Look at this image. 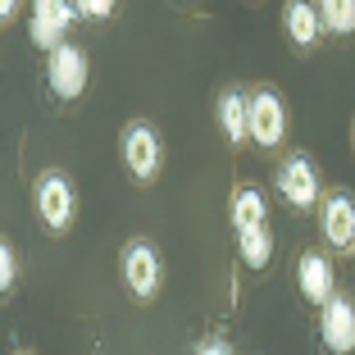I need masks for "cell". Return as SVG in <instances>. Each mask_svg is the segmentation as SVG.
Returning a JSON list of instances; mask_svg holds the SVG:
<instances>
[{"mask_svg":"<svg viewBox=\"0 0 355 355\" xmlns=\"http://www.w3.org/2000/svg\"><path fill=\"white\" fill-rule=\"evenodd\" d=\"M32 200H37V219H42L51 232H64L69 223H73V214H78L73 182H69L64 173H55V168L37 178V187H32Z\"/></svg>","mask_w":355,"mask_h":355,"instance_id":"6da1fadb","label":"cell"},{"mask_svg":"<svg viewBox=\"0 0 355 355\" xmlns=\"http://www.w3.org/2000/svg\"><path fill=\"white\" fill-rule=\"evenodd\" d=\"M119 269H123V287L137 301H150L164 282V264H159V251L150 241H128L123 255H119Z\"/></svg>","mask_w":355,"mask_h":355,"instance_id":"7a4b0ae2","label":"cell"},{"mask_svg":"<svg viewBox=\"0 0 355 355\" xmlns=\"http://www.w3.org/2000/svg\"><path fill=\"white\" fill-rule=\"evenodd\" d=\"M87 78H92V64H87V51L73 42H64L60 51H51L46 60V83H51L55 101H78L87 92Z\"/></svg>","mask_w":355,"mask_h":355,"instance_id":"3957f363","label":"cell"},{"mask_svg":"<svg viewBox=\"0 0 355 355\" xmlns=\"http://www.w3.org/2000/svg\"><path fill=\"white\" fill-rule=\"evenodd\" d=\"M246 114H251V141L264 150L282 146V137H287V105L273 87L264 92H251L246 96Z\"/></svg>","mask_w":355,"mask_h":355,"instance_id":"277c9868","label":"cell"},{"mask_svg":"<svg viewBox=\"0 0 355 355\" xmlns=\"http://www.w3.org/2000/svg\"><path fill=\"white\" fill-rule=\"evenodd\" d=\"M119 155H123V168L137 178V182H150L159 173V159H164V146L150 123H128L123 141H119Z\"/></svg>","mask_w":355,"mask_h":355,"instance_id":"5b68a950","label":"cell"},{"mask_svg":"<svg viewBox=\"0 0 355 355\" xmlns=\"http://www.w3.org/2000/svg\"><path fill=\"white\" fill-rule=\"evenodd\" d=\"M73 19H78V5H69V0H37L28 14V37L42 51H60L64 32H69Z\"/></svg>","mask_w":355,"mask_h":355,"instance_id":"8992f818","label":"cell"},{"mask_svg":"<svg viewBox=\"0 0 355 355\" xmlns=\"http://www.w3.org/2000/svg\"><path fill=\"white\" fill-rule=\"evenodd\" d=\"M278 196L287 200L292 209H310V205H319V168L310 164L305 155H292V159H282V168H278Z\"/></svg>","mask_w":355,"mask_h":355,"instance_id":"52a82bcc","label":"cell"},{"mask_svg":"<svg viewBox=\"0 0 355 355\" xmlns=\"http://www.w3.org/2000/svg\"><path fill=\"white\" fill-rule=\"evenodd\" d=\"M319 337H324L328 355H355V301L351 296H333L319 310Z\"/></svg>","mask_w":355,"mask_h":355,"instance_id":"ba28073f","label":"cell"},{"mask_svg":"<svg viewBox=\"0 0 355 355\" xmlns=\"http://www.w3.org/2000/svg\"><path fill=\"white\" fill-rule=\"evenodd\" d=\"M319 232L333 251H355V200L351 191H333L319 205Z\"/></svg>","mask_w":355,"mask_h":355,"instance_id":"9c48e42d","label":"cell"},{"mask_svg":"<svg viewBox=\"0 0 355 355\" xmlns=\"http://www.w3.org/2000/svg\"><path fill=\"white\" fill-rule=\"evenodd\" d=\"M296 287H301V296L310 305H319V310H324V305L337 296L333 260H328V255H319V251H305L301 260H296Z\"/></svg>","mask_w":355,"mask_h":355,"instance_id":"30bf717a","label":"cell"},{"mask_svg":"<svg viewBox=\"0 0 355 355\" xmlns=\"http://www.w3.org/2000/svg\"><path fill=\"white\" fill-rule=\"evenodd\" d=\"M228 219L237 228V237L241 232H255V228H269V200H264V191L260 187H237L228 200Z\"/></svg>","mask_w":355,"mask_h":355,"instance_id":"8fae6325","label":"cell"},{"mask_svg":"<svg viewBox=\"0 0 355 355\" xmlns=\"http://www.w3.org/2000/svg\"><path fill=\"white\" fill-rule=\"evenodd\" d=\"M282 28H287V37H292L296 51H314L319 32H324V23H319V5L287 0V5H282Z\"/></svg>","mask_w":355,"mask_h":355,"instance_id":"7c38bea8","label":"cell"},{"mask_svg":"<svg viewBox=\"0 0 355 355\" xmlns=\"http://www.w3.org/2000/svg\"><path fill=\"white\" fill-rule=\"evenodd\" d=\"M219 132L228 137L232 146L251 141V114H246V96L241 92H223L219 96Z\"/></svg>","mask_w":355,"mask_h":355,"instance_id":"4fadbf2b","label":"cell"},{"mask_svg":"<svg viewBox=\"0 0 355 355\" xmlns=\"http://www.w3.org/2000/svg\"><path fill=\"white\" fill-rule=\"evenodd\" d=\"M237 255H241V264H246V269H269V260H273V237H269V228L241 232V237H237Z\"/></svg>","mask_w":355,"mask_h":355,"instance_id":"5bb4252c","label":"cell"},{"mask_svg":"<svg viewBox=\"0 0 355 355\" xmlns=\"http://www.w3.org/2000/svg\"><path fill=\"white\" fill-rule=\"evenodd\" d=\"M319 23L333 37H351L355 32V0H319Z\"/></svg>","mask_w":355,"mask_h":355,"instance_id":"9a60e30c","label":"cell"},{"mask_svg":"<svg viewBox=\"0 0 355 355\" xmlns=\"http://www.w3.org/2000/svg\"><path fill=\"white\" fill-rule=\"evenodd\" d=\"M14 282H19V260H14V246L5 241V246H0V292L10 296Z\"/></svg>","mask_w":355,"mask_h":355,"instance_id":"2e32d148","label":"cell"},{"mask_svg":"<svg viewBox=\"0 0 355 355\" xmlns=\"http://www.w3.org/2000/svg\"><path fill=\"white\" fill-rule=\"evenodd\" d=\"M110 14H114V0H78V19L101 23V19H110Z\"/></svg>","mask_w":355,"mask_h":355,"instance_id":"e0dca14e","label":"cell"},{"mask_svg":"<svg viewBox=\"0 0 355 355\" xmlns=\"http://www.w3.org/2000/svg\"><path fill=\"white\" fill-rule=\"evenodd\" d=\"M196 355H232V351H228V342L209 337V342H200V346H196Z\"/></svg>","mask_w":355,"mask_h":355,"instance_id":"ac0fdd59","label":"cell"}]
</instances>
